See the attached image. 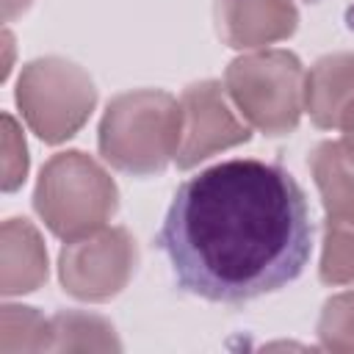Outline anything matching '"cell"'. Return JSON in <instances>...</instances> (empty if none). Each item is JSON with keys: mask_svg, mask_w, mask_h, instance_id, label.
I'll return each mask as SVG.
<instances>
[{"mask_svg": "<svg viewBox=\"0 0 354 354\" xmlns=\"http://www.w3.org/2000/svg\"><path fill=\"white\" fill-rule=\"evenodd\" d=\"M307 3H318V0H307Z\"/></svg>", "mask_w": 354, "mask_h": 354, "instance_id": "14", "label": "cell"}, {"mask_svg": "<svg viewBox=\"0 0 354 354\" xmlns=\"http://www.w3.org/2000/svg\"><path fill=\"white\" fill-rule=\"evenodd\" d=\"M97 91L91 77L61 58H41L25 66L17 88V102L47 144H58L80 130L94 108Z\"/></svg>", "mask_w": 354, "mask_h": 354, "instance_id": "5", "label": "cell"}, {"mask_svg": "<svg viewBox=\"0 0 354 354\" xmlns=\"http://www.w3.org/2000/svg\"><path fill=\"white\" fill-rule=\"evenodd\" d=\"M227 88L249 124L266 136H285L304 105L301 61L285 50L241 55L227 66Z\"/></svg>", "mask_w": 354, "mask_h": 354, "instance_id": "4", "label": "cell"}, {"mask_svg": "<svg viewBox=\"0 0 354 354\" xmlns=\"http://www.w3.org/2000/svg\"><path fill=\"white\" fill-rule=\"evenodd\" d=\"M180 111H183V130L174 155V163L180 169L196 166L199 160L210 158L216 149H227L241 141H249V127L232 113L216 80H202L188 86L183 91Z\"/></svg>", "mask_w": 354, "mask_h": 354, "instance_id": "7", "label": "cell"}, {"mask_svg": "<svg viewBox=\"0 0 354 354\" xmlns=\"http://www.w3.org/2000/svg\"><path fill=\"white\" fill-rule=\"evenodd\" d=\"M183 130L180 102L166 91L116 97L100 124V152L130 174H158L177 155Z\"/></svg>", "mask_w": 354, "mask_h": 354, "instance_id": "2", "label": "cell"}, {"mask_svg": "<svg viewBox=\"0 0 354 354\" xmlns=\"http://www.w3.org/2000/svg\"><path fill=\"white\" fill-rule=\"evenodd\" d=\"M136 268V241L122 230H102L66 241L61 252L64 290L83 301H105L116 296Z\"/></svg>", "mask_w": 354, "mask_h": 354, "instance_id": "6", "label": "cell"}, {"mask_svg": "<svg viewBox=\"0 0 354 354\" xmlns=\"http://www.w3.org/2000/svg\"><path fill=\"white\" fill-rule=\"evenodd\" d=\"M218 33L230 47H260L296 30L290 0H216Z\"/></svg>", "mask_w": 354, "mask_h": 354, "instance_id": "8", "label": "cell"}, {"mask_svg": "<svg viewBox=\"0 0 354 354\" xmlns=\"http://www.w3.org/2000/svg\"><path fill=\"white\" fill-rule=\"evenodd\" d=\"M337 127L343 130V138H340V147H343V152H346V158H348V163L354 166V100L343 108V113H340V122H337Z\"/></svg>", "mask_w": 354, "mask_h": 354, "instance_id": "13", "label": "cell"}, {"mask_svg": "<svg viewBox=\"0 0 354 354\" xmlns=\"http://www.w3.org/2000/svg\"><path fill=\"white\" fill-rule=\"evenodd\" d=\"M318 337L329 351H354V293H340L324 304Z\"/></svg>", "mask_w": 354, "mask_h": 354, "instance_id": "12", "label": "cell"}, {"mask_svg": "<svg viewBox=\"0 0 354 354\" xmlns=\"http://www.w3.org/2000/svg\"><path fill=\"white\" fill-rule=\"evenodd\" d=\"M354 100V53L321 58L304 80V108L324 130L337 127L343 108Z\"/></svg>", "mask_w": 354, "mask_h": 354, "instance_id": "9", "label": "cell"}, {"mask_svg": "<svg viewBox=\"0 0 354 354\" xmlns=\"http://www.w3.org/2000/svg\"><path fill=\"white\" fill-rule=\"evenodd\" d=\"M113 180L83 152L55 155L39 177L33 205L53 235L77 241L100 230L116 210Z\"/></svg>", "mask_w": 354, "mask_h": 354, "instance_id": "3", "label": "cell"}, {"mask_svg": "<svg viewBox=\"0 0 354 354\" xmlns=\"http://www.w3.org/2000/svg\"><path fill=\"white\" fill-rule=\"evenodd\" d=\"M158 246L180 290L243 304L304 271L313 252L307 196L279 163L221 160L174 191Z\"/></svg>", "mask_w": 354, "mask_h": 354, "instance_id": "1", "label": "cell"}, {"mask_svg": "<svg viewBox=\"0 0 354 354\" xmlns=\"http://www.w3.org/2000/svg\"><path fill=\"white\" fill-rule=\"evenodd\" d=\"M310 169L315 174V185L324 196L326 218L354 216V166L348 163L340 141H324L313 152Z\"/></svg>", "mask_w": 354, "mask_h": 354, "instance_id": "10", "label": "cell"}, {"mask_svg": "<svg viewBox=\"0 0 354 354\" xmlns=\"http://www.w3.org/2000/svg\"><path fill=\"white\" fill-rule=\"evenodd\" d=\"M318 277L326 285L354 282V216L326 218V224H324V254H321Z\"/></svg>", "mask_w": 354, "mask_h": 354, "instance_id": "11", "label": "cell"}]
</instances>
